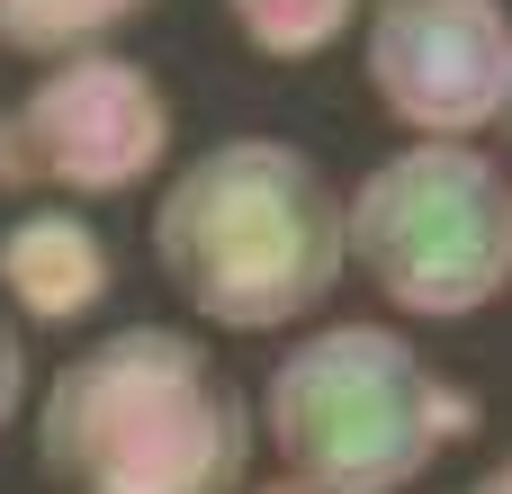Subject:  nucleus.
<instances>
[{
  "instance_id": "f257e3e1",
  "label": "nucleus",
  "mask_w": 512,
  "mask_h": 494,
  "mask_svg": "<svg viewBox=\"0 0 512 494\" xmlns=\"http://www.w3.org/2000/svg\"><path fill=\"white\" fill-rule=\"evenodd\" d=\"M153 261L198 324L279 333V324L315 315L351 270L342 198L315 171V153H297L279 135H225L162 189Z\"/></svg>"
},
{
  "instance_id": "f03ea898",
  "label": "nucleus",
  "mask_w": 512,
  "mask_h": 494,
  "mask_svg": "<svg viewBox=\"0 0 512 494\" xmlns=\"http://www.w3.org/2000/svg\"><path fill=\"white\" fill-rule=\"evenodd\" d=\"M36 468L54 494H243L252 414L189 333L126 324L54 369Z\"/></svg>"
},
{
  "instance_id": "7ed1b4c3",
  "label": "nucleus",
  "mask_w": 512,
  "mask_h": 494,
  "mask_svg": "<svg viewBox=\"0 0 512 494\" xmlns=\"http://www.w3.org/2000/svg\"><path fill=\"white\" fill-rule=\"evenodd\" d=\"M261 423L315 494H405L477 432V396L387 324H324L270 369Z\"/></svg>"
},
{
  "instance_id": "20e7f679",
  "label": "nucleus",
  "mask_w": 512,
  "mask_h": 494,
  "mask_svg": "<svg viewBox=\"0 0 512 494\" xmlns=\"http://www.w3.org/2000/svg\"><path fill=\"white\" fill-rule=\"evenodd\" d=\"M351 270L414 324L486 315L512 288V180L477 144L423 135L342 198Z\"/></svg>"
},
{
  "instance_id": "39448f33",
  "label": "nucleus",
  "mask_w": 512,
  "mask_h": 494,
  "mask_svg": "<svg viewBox=\"0 0 512 494\" xmlns=\"http://www.w3.org/2000/svg\"><path fill=\"white\" fill-rule=\"evenodd\" d=\"M171 162V99L126 54H63L27 99L0 108V189L126 198Z\"/></svg>"
},
{
  "instance_id": "423d86ee",
  "label": "nucleus",
  "mask_w": 512,
  "mask_h": 494,
  "mask_svg": "<svg viewBox=\"0 0 512 494\" xmlns=\"http://www.w3.org/2000/svg\"><path fill=\"white\" fill-rule=\"evenodd\" d=\"M360 72L396 126L468 144L512 99V9L504 0H387L369 18Z\"/></svg>"
},
{
  "instance_id": "0eeeda50",
  "label": "nucleus",
  "mask_w": 512,
  "mask_h": 494,
  "mask_svg": "<svg viewBox=\"0 0 512 494\" xmlns=\"http://www.w3.org/2000/svg\"><path fill=\"white\" fill-rule=\"evenodd\" d=\"M117 288V252L81 225V216H18L0 234V297L27 333H63L81 315H99Z\"/></svg>"
},
{
  "instance_id": "6e6552de",
  "label": "nucleus",
  "mask_w": 512,
  "mask_h": 494,
  "mask_svg": "<svg viewBox=\"0 0 512 494\" xmlns=\"http://www.w3.org/2000/svg\"><path fill=\"white\" fill-rule=\"evenodd\" d=\"M153 0H0V54H45V63H63V54H90L99 36H117V27H135Z\"/></svg>"
},
{
  "instance_id": "1a4fd4ad",
  "label": "nucleus",
  "mask_w": 512,
  "mask_h": 494,
  "mask_svg": "<svg viewBox=\"0 0 512 494\" xmlns=\"http://www.w3.org/2000/svg\"><path fill=\"white\" fill-rule=\"evenodd\" d=\"M225 18L261 63H315L324 45L351 36L360 0H225Z\"/></svg>"
},
{
  "instance_id": "9d476101",
  "label": "nucleus",
  "mask_w": 512,
  "mask_h": 494,
  "mask_svg": "<svg viewBox=\"0 0 512 494\" xmlns=\"http://www.w3.org/2000/svg\"><path fill=\"white\" fill-rule=\"evenodd\" d=\"M18 396H27V342H18V315L0 306V432L18 423Z\"/></svg>"
},
{
  "instance_id": "9b49d317",
  "label": "nucleus",
  "mask_w": 512,
  "mask_h": 494,
  "mask_svg": "<svg viewBox=\"0 0 512 494\" xmlns=\"http://www.w3.org/2000/svg\"><path fill=\"white\" fill-rule=\"evenodd\" d=\"M468 494H512V459H495V468H486V477H477Z\"/></svg>"
},
{
  "instance_id": "f8f14e48",
  "label": "nucleus",
  "mask_w": 512,
  "mask_h": 494,
  "mask_svg": "<svg viewBox=\"0 0 512 494\" xmlns=\"http://www.w3.org/2000/svg\"><path fill=\"white\" fill-rule=\"evenodd\" d=\"M252 494H315L306 477H270V486H252Z\"/></svg>"
},
{
  "instance_id": "ddd939ff",
  "label": "nucleus",
  "mask_w": 512,
  "mask_h": 494,
  "mask_svg": "<svg viewBox=\"0 0 512 494\" xmlns=\"http://www.w3.org/2000/svg\"><path fill=\"white\" fill-rule=\"evenodd\" d=\"M495 126H504V135H512V99H504V117H495Z\"/></svg>"
}]
</instances>
